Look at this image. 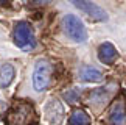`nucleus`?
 <instances>
[{
  "label": "nucleus",
  "instance_id": "nucleus-6",
  "mask_svg": "<svg viewBox=\"0 0 126 125\" xmlns=\"http://www.w3.org/2000/svg\"><path fill=\"white\" fill-rule=\"evenodd\" d=\"M45 116L48 122L53 125H59L64 119V106L59 100H50L45 106Z\"/></svg>",
  "mask_w": 126,
  "mask_h": 125
},
{
  "label": "nucleus",
  "instance_id": "nucleus-2",
  "mask_svg": "<svg viewBox=\"0 0 126 125\" xmlns=\"http://www.w3.org/2000/svg\"><path fill=\"white\" fill-rule=\"evenodd\" d=\"M62 28H64V33L67 35V38H70L73 42L83 44V42L87 41L86 25L75 14H65L62 17Z\"/></svg>",
  "mask_w": 126,
  "mask_h": 125
},
{
  "label": "nucleus",
  "instance_id": "nucleus-9",
  "mask_svg": "<svg viewBox=\"0 0 126 125\" xmlns=\"http://www.w3.org/2000/svg\"><path fill=\"white\" fill-rule=\"evenodd\" d=\"M109 124L110 125H125L126 124V108H125L123 100H118V102L114 103V106L109 113Z\"/></svg>",
  "mask_w": 126,
  "mask_h": 125
},
{
  "label": "nucleus",
  "instance_id": "nucleus-14",
  "mask_svg": "<svg viewBox=\"0 0 126 125\" xmlns=\"http://www.w3.org/2000/svg\"><path fill=\"white\" fill-rule=\"evenodd\" d=\"M48 2H50V0H31V3H34V5H45Z\"/></svg>",
  "mask_w": 126,
  "mask_h": 125
},
{
  "label": "nucleus",
  "instance_id": "nucleus-11",
  "mask_svg": "<svg viewBox=\"0 0 126 125\" xmlns=\"http://www.w3.org/2000/svg\"><path fill=\"white\" fill-rule=\"evenodd\" d=\"M69 125H90V116L84 109H73L69 119Z\"/></svg>",
  "mask_w": 126,
  "mask_h": 125
},
{
  "label": "nucleus",
  "instance_id": "nucleus-10",
  "mask_svg": "<svg viewBox=\"0 0 126 125\" xmlns=\"http://www.w3.org/2000/svg\"><path fill=\"white\" fill-rule=\"evenodd\" d=\"M14 75H16V70H14L13 64H3L0 67V88H8L9 84L13 83Z\"/></svg>",
  "mask_w": 126,
  "mask_h": 125
},
{
  "label": "nucleus",
  "instance_id": "nucleus-3",
  "mask_svg": "<svg viewBox=\"0 0 126 125\" xmlns=\"http://www.w3.org/2000/svg\"><path fill=\"white\" fill-rule=\"evenodd\" d=\"M51 80V66L47 60H37L33 70V88L36 92H44Z\"/></svg>",
  "mask_w": 126,
  "mask_h": 125
},
{
  "label": "nucleus",
  "instance_id": "nucleus-4",
  "mask_svg": "<svg viewBox=\"0 0 126 125\" xmlns=\"http://www.w3.org/2000/svg\"><path fill=\"white\" fill-rule=\"evenodd\" d=\"M70 3L76 6L79 11L86 13L92 21H96V22H104L108 21V14L100 5L94 3L92 0H70Z\"/></svg>",
  "mask_w": 126,
  "mask_h": 125
},
{
  "label": "nucleus",
  "instance_id": "nucleus-7",
  "mask_svg": "<svg viewBox=\"0 0 126 125\" xmlns=\"http://www.w3.org/2000/svg\"><path fill=\"white\" fill-rule=\"evenodd\" d=\"M78 77H79L81 81H84V83H98V81L103 80L101 70H98L96 67L89 66V64H83L79 67Z\"/></svg>",
  "mask_w": 126,
  "mask_h": 125
},
{
  "label": "nucleus",
  "instance_id": "nucleus-8",
  "mask_svg": "<svg viewBox=\"0 0 126 125\" xmlns=\"http://www.w3.org/2000/svg\"><path fill=\"white\" fill-rule=\"evenodd\" d=\"M117 49L112 42H103L100 47H98V60L103 62V64H112V62L117 60Z\"/></svg>",
  "mask_w": 126,
  "mask_h": 125
},
{
  "label": "nucleus",
  "instance_id": "nucleus-12",
  "mask_svg": "<svg viewBox=\"0 0 126 125\" xmlns=\"http://www.w3.org/2000/svg\"><path fill=\"white\" fill-rule=\"evenodd\" d=\"M108 99H109V94H108V91L104 88H98L90 94V100L95 102V103H104Z\"/></svg>",
  "mask_w": 126,
  "mask_h": 125
},
{
  "label": "nucleus",
  "instance_id": "nucleus-5",
  "mask_svg": "<svg viewBox=\"0 0 126 125\" xmlns=\"http://www.w3.org/2000/svg\"><path fill=\"white\" fill-rule=\"evenodd\" d=\"M30 116H31V106H28L25 103H20L8 113L6 124L8 125H25L28 122V119H30Z\"/></svg>",
  "mask_w": 126,
  "mask_h": 125
},
{
  "label": "nucleus",
  "instance_id": "nucleus-1",
  "mask_svg": "<svg viewBox=\"0 0 126 125\" xmlns=\"http://www.w3.org/2000/svg\"><path fill=\"white\" fill-rule=\"evenodd\" d=\"M13 41L20 50L23 52H30L36 47V38L34 31H33L31 25L25 21H20L14 25L13 30Z\"/></svg>",
  "mask_w": 126,
  "mask_h": 125
},
{
  "label": "nucleus",
  "instance_id": "nucleus-15",
  "mask_svg": "<svg viewBox=\"0 0 126 125\" xmlns=\"http://www.w3.org/2000/svg\"><path fill=\"white\" fill-rule=\"evenodd\" d=\"M6 2H9V0H0V5H2V3H6Z\"/></svg>",
  "mask_w": 126,
  "mask_h": 125
},
{
  "label": "nucleus",
  "instance_id": "nucleus-13",
  "mask_svg": "<svg viewBox=\"0 0 126 125\" xmlns=\"http://www.w3.org/2000/svg\"><path fill=\"white\" fill-rule=\"evenodd\" d=\"M64 99L69 103H75L76 100L79 99V91L78 89H69V91H65V92H64Z\"/></svg>",
  "mask_w": 126,
  "mask_h": 125
}]
</instances>
